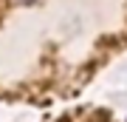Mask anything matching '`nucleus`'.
<instances>
[{
	"label": "nucleus",
	"mask_w": 127,
	"mask_h": 122,
	"mask_svg": "<svg viewBox=\"0 0 127 122\" xmlns=\"http://www.w3.org/2000/svg\"><path fill=\"white\" fill-rule=\"evenodd\" d=\"M17 3H23V6H26V3H37V0H17Z\"/></svg>",
	"instance_id": "obj_1"
}]
</instances>
